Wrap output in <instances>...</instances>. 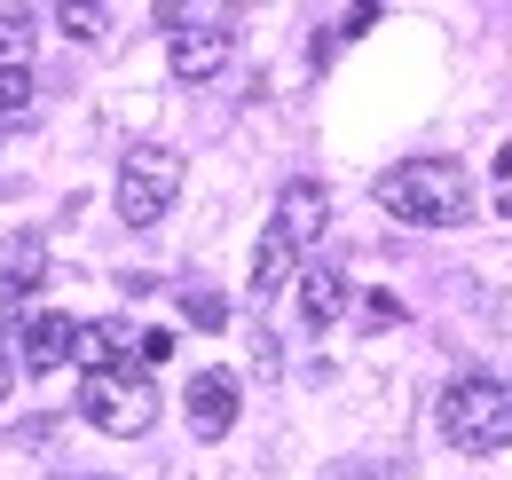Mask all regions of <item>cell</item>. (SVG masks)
Returning <instances> with one entry per match:
<instances>
[{
  "instance_id": "6da1fadb",
  "label": "cell",
  "mask_w": 512,
  "mask_h": 480,
  "mask_svg": "<svg viewBox=\"0 0 512 480\" xmlns=\"http://www.w3.org/2000/svg\"><path fill=\"white\" fill-rule=\"evenodd\" d=\"M371 197H379V213L410 221V229H457L473 213V181L457 158H402L371 181Z\"/></svg>"
},
{
  "instance_id": "7a4b0ae2",
  "label": "cell",
  "mask_w": 512,
  "mask_h": 480,
  "mask_svg": "<svg viewBox=\"0 0 512 480\" xmlns=\"http://www.w3.org/2000/svg\"><path fill=\"white\" fill-rule=\"evenodd\" d=\"M442 433L465 449V457L512 449V386L505 378H457L442 394Z\"/></svg>"
},
{
  "instance_id": "3957f363",
  "label": "cell",
  "mask_w": 512,
  "mask_h": 480,
  "mask_svg": "<svg viewBox=\"0 0 512 480\" xmlns=\"http://www.w3.org/2000/svg\"><path fill=\"white\" fill-rule=\"evenodd\" d=\"M174 197H182V158L166 142H134L127 158H119V221L150 229V221L174 213Z\"/></svg>"
},
{
  "instance_id": "277c9868",
  "label": "cell",
  "mask_w": 512,
  "mask_h": 480,
  "mask_svg": "<svg viewBox=\"0 0 512 480\" xmlns=\"http://www.w3.org/2000/svg\"><path fill=\"white\" fill-rule=\"evenodd\" d=\"M79 418L95 433H111V441H142L150 418H158V394H150L142 370H103V378L79 386Z\"/></svg>"
},
{
  "instance_id": "5b68a950",
  "label": "cell",
  "mask_w": 512,
  "mask_h": 480,
  "mask_svg": "<svg viewBox=\"0 0 512 480\" xmlns=\"http://www.w3.org/2000/svg\"><path fill=\"white\" fill-rule=\"evenodd\" d=\"M40 276H48V237L40 229L0 244V315H24V300L40 292Z\"/></svg>"
},
{
  "instance_id": "8992f818",
  "label": "cell",
  "mask_w": 512,
  "mask_h": 480,
  "mask_svg": "<svg viewBox=\"0 0 512 480\" xmlns=\"http://www.w3.org/2000/svg\"><path fill=\"white\" fill-rule=\"evenodd\" d=\"M268 229L292 244V252H308V244L331 229V197H323V181H284V197H276V221H268Z\"/></svg>"
},
{
  "instance_id": "52a82bcc",
  "label": "cell",
  "mask_w": 512,
  "mask_h": 480,
  "mask_svg": "<svg viewBox=\"0 0 512 480\" xmlns=\"http://www.w3.org/2000/svg\"><path fill=\"white\" fill-rule=\"evenodd\" d=\"M182 410H190L197 441H221V433L237 425V370H197L190 394H182Z\"/></svg>"
},
{
  "instance_id": "ba28073f",
  "label": "cell",
  "mask_w": 512,
  "mask_h": 480,
  "mask_svg": "<svg viewBox=\"0 0 512 480\" xmlns=\"http://www.w3.org/2000/svg\"><path fill=\"white\" fill-rule=\"evenodd\" d=\"M134 347H142V331H134L127 315H95V323H79V362H87V378L134 370Z\"/></svg>"
},
{
  "instance_id": "9c48e42d",
  "label": "cell",
  "mask_w": 512,
  "mask_h": 480,
  "mask_svg": "<svg viewBox=\"0 0 512 480\" xmlns=\"http://www.w3.org/2000/svg\"><path fill=\"white\" fill-rule=\"evenodd\" d=\"M24 370H56V362H79V323L71 315H32L24 339H16Z\"/></svg>"
},
{
  "instance_id": "30bf717a",
  "label": "cell",
  "mask_w": 512,
  "mask_h": 480,
  "mask_svg": "<svg viewBox=\"0 0 512 480\" xmlns=\"http://www.w3.org/2000/svg\"><path fill=\"white\" fill-rule=\"evenodd\" d=\"M174 79H213V71H221V63H229V32H221V24H182V32H174Z\"/></svg>"
},
{
  "instance_id": "8fae6325",
  "label": "cell",
  "mask_w": 512,
  "mask_h": 480,
  "mask_svg": "<svg viewBox=\"0 0 512 480\" xmlns=\"http://www.w3.org/2000/svg\"><path fill=\"white\" fill-rule=\"evenodd\" d=\"M347 307H355V284H347L339 268H308V276H300V323H308V331H331Z\"/></svg>"
},
{
  "instance_id": "7c38bea8",
  "label": "cell",
  "mask_w": 512,
  "mask_h": 480,
  "mask_svg": "<svg viewBox=\"0 0 512 480\" xmlns=\"http://www.w3.org/2000/svg\"><path fill=\"white\" fill-rule=\"evenodd\" d=\"M292 260H300V252L268 229V237H260V252H253V300H276V292L292 284Z\"/></svg>"
},
{
  "instance_id": "4fadbf2b",
  "label": "cell",
  "mask_w": 512,
  "mask_h": 480,
  "mask_svg": "<svg viewBox=\"0 0 512 480\" xmlns=\"http://www.w3.org/2000/svg\"><path fill=\"white\" fill-rule=\"evenodd\" d=\"M24 111H32V71L24 63H0V126L24 119Z\"/></svg>"
},
{
  "instance_id": "5bb4252c",
  "label": "cell",
  "mask_w": 512,
  "mask_h": 480,
  "mask_svg": "<svg viewBox=\"0 0 512 480\" xmlns=\"http://www.w3.org/2000/svg\"><path fill=\"white\" fill-rule=\"evenodd\" d=\"M56 24H64L71 40H103V24H111V16H103V8H56Z\"/></svg>"
},
{
  "instance_id": "9a60e30c",
  "label": "cell",
  "mask_w": 512,
  "mask_h": 480,
  "mask_svg": "<svg viewBox=\"0 0 512 480\" xmlns=\"http://www.w3.org/2000/svg\"><path fill=\"white\" fill-rule=\"evenodd\" d=\"M32 48V16H0V63H24Z\"/></svg>"
},
{
  "instance_id": "2e32d148",
  "label": "cell",
  "mask_w": 512,
  "mask_h": 480,
  "mask_svg": "<svg viewBox=\"0 0 512 480\" xmlns=\"http://www.w3.org/2000/svg\"><path fill=\"white\" fill-rule=\"evenodd\" d=\"M166 355H174V331H142V347H134V370L150 378V370H158Z\"/></svg>"
},
{
  "instance_id": "e0dca14e",
  "label": "cell",
  "mask_w": 512,
  "mask_h": 480,
  "mask_svg": "<svg viewBox=\"0 0 512 480\" xmlns=\"http://www.w3.org/2000/svg\"><path fill=\"white\" fill-rule=\"evenodd\" d=\"M190 323L221 331V323H229V300H221V292H190Z\"/></svg>"
},
{
  "instance_id": "ac0fdd59",
  "label": "cell",
  "mask_w": 512,
  "mask_h": 480,
  "mask_svg": "<svg viewBox=\"0 0 512 480\" xmlns=\"http://www.w3.org/2000/svg\"><path fill=\"white\" fill-rule=\"evenodd\" d=\"M497 213H512V142L497 150Z\"/></svg>"
},
{
  "instance_id": "d6986e66",
  "label": "cell",
  "mask_w": 512,
  "mask_h": 480,
  "mask_svg": "<svg viewBox=\"0 0 512 480\" xmlns=\"http://www.w3.org/2000/svg\"><path fill=\"white\" fill-rule=\"evenodd\" d=\"M8 386H16V347L0 339V402H8Z\"/></svg>"
}]
</instances>
